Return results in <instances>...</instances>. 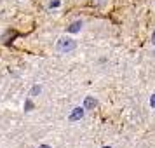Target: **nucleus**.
Segmentation results:
<instances>
[{
  "label": "nucleus",
  "instance_id": "nucleus-6",
  "mask_svg": "<svg viewBox=\"0 0 155 148\" xmlns=\"http://www.w3.org/2000/svg\"><path fill=\"white\" fill-rule=\"evenodd\" d=\"M38 148H49V146H45V145H42V146H38Z\"/></svg>",
  "mask_w": 155,
  "mask_h": 148
},
{
  "label": "nucleus",
  "instance_id": "nucleus-5",
  "mask_svg": "<svg viewBox=\"0 0 155 148\" xmlns=\"http://www.w3.org/2000/svg\"><path fill=\"white\" fill-rule=\"evenodd\" d=\"M150 105H152V108H155V94H152V98H150Z\"/></svg>",
  "mask_w": 155,
  "mask_h": 148
},
{
  "label": "nucleus",
  "instance_id": "nucleus-4",
  "mask_svg": "<svg viewBox=\"0 0 155 148\" xmlns=\"http://www.w3.org/2000/svg\"><path fill=\"white\" fill-rule=\"evenodd\" d=\"M92 106H96V99L87 98L85 99V108H92Z\"/></svg>",
  "mask_w": 155,
  "mask_h": 148
},
{
  "label": "nucleus",
  "instance_id": "nucleus-3",
  "mask_svg": "<svg viewBox=\"0 0 155 148\" xmlns=\"http://www.w3.org/2000/svg\"><path fill=\"white\" fill-rule=\"evenodd\" d=\"M80 26H82V21H75L70 28H68V31H70V33H75V31H78V30H80Z\"/></svg>",
  "mask_w": 155,
  "mask_h": 148
},
{
  "label": "nucleus",
  "instance_id": "nucleus-7",
  "mask_svg": "<svg viewBox=\"0 0 155 148\" xmlns=\"http://www.w3.org/2000/svg\"><path fill=\"white\" fill-rule=\"evenodd\" d=\"M153 44H155V35H153Z\"/></svg>",
  "mask_w": 155,
  "mask_h": 148
},
{
  "label": "nucleus",
  "instance_id": "nucleus-2",
  "mask_svg": "<svg viewBox=\"0 0 155 148\" xmlns=\"http://www.w3.org/2000/svg\"><path fill=\"white\" fill-rule=\"evenodd\" d=\"M82 115H84V108H75L73 113L70 115V120H77V119H80Z\"/></svg>",
  "mask_w": 155,
  "mask_h": 148
},
{
  "label": "nucleus",
  "instance_id": "nucleus-1",
  "mask_svg": "<svg viewBox=\"0 0 155 148\" xmlns=\"http://www.w3.org/2000/svg\"><path fill=\"white\" fill-rule=\"evenodd\" d=\"M75 47H77L75 40H71V38H68V37H61V38L56 42V51L61 52V54H68V52H71Z\"/></svg>",
  "mask_w": 155,
  "mask_h": 148
}]
</instances>
